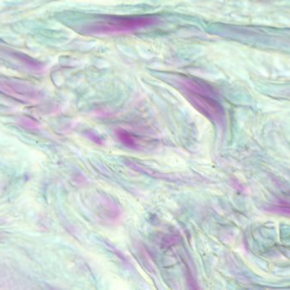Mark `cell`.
I'll return each mask as SVG.
<instances>
[{
	"label": "cell",
	"instance_id": "obj_1",
	"mask_svg": "<svg viewBox=\"0 0 290 290\" xmlns=\"http://www.w3.org/2000/svg\"><path fill=\"white\" fill-rule=\"evenodd\" d=\"M118 137L120 138V141L127 145V146H135V141L133 139V137L131 135L128 134L127 132L122 131L118 133Z\"/></svg>",
	"mask_w": 290,
	"mask_h": 290
}]
</instances>
